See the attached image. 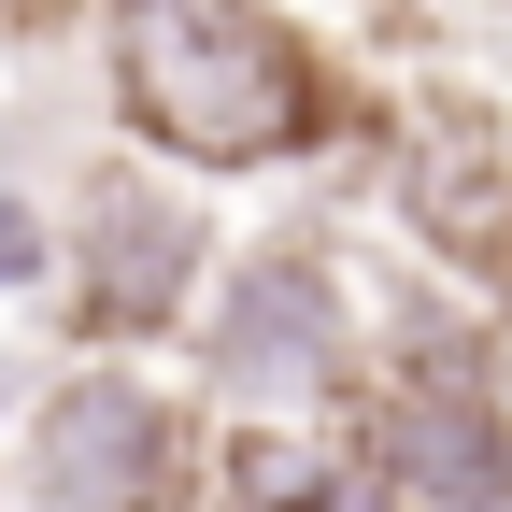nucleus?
<instances>
[{
    "label": "nucleus",
    "mask_w": 512,
    "mask_h": 512,
    "mask_svg": "<svg viewBox=\"0 0 512 512\" xmlns=\"http://www.w3.org/2000/svg\"><path fill=\"white\" fill-rule=\"evenodd\" d=\"M384 200L456 285L512 299V128L484 100H413L399 143H384Z\"/></svg>",
    "instance_id": "423d86ee"
},
{
    "label": "nucleus",
    "mask_w": 512,
    "mask_h": 512,
    "mask_svg": "<svg viewBox=\"0 0 512 512\" xmlns=\"http://www.w3.org/2000/svg\"><path fill=\"white\" fill-rule=\"evenodd\" d=\"M342 427H356V470L399 512H512V384H498L484 342L413 328L399 356H370Z\"/></svg>",
    "instance_id": "20e7f679"
},
{
    "label": "nucleus",
    "mask_w": 512,
    "mask_h": 512,
    "mask_svg": "<svg viewBox=\"0 0 512 512\" xmlns=\"http://www.w3.org/2000/svg\"><path fill=\"white\" fill-rule=\"evenodd\" d=\"M15 484H29L43 512H200V498H214V427L185 413L157 370L86 356V370H57L43 399H29Z\"/></svg>",
    "instance_id": "7ed1b4c3"
},
{
    "label": "nucleus",
    "mask_w": 512,
    "mask_h": 512,
    "mask_svg": "<svg viewBox=\"0 0 512 512\" xmlns=\"http://www.w3.org/2000/svg\"><path fill=\"white\" fill-rule=\"evenodd\" d=\"M72 0H0V43H29V29H57Z\"/></svg>",
    "instance_id": "0eeeda50"
},
{
    "label": "nucleus",
    "mask_w": 512,
    "mask_h": 512,
    "mask_svg": "<svg viewBox=\"0 0 512 512\" xmlns=\"http://www.w3.org/2000/svg\"><path fill=\"white\" fill-rule=\"evenodd\" d=\"M214 228H200V200L143 157V171H100L86 200H72V271H57V313H72V342H100V356H128V342H171L185 313L214 299Z\"/></svg>",
    "instance_id": "39448f33"
},
{
    "label": "nucleus",
    "mask_w": 512,
    "mask_h": 512,
    "mask_svg": "<svg viewBox=\"0 0 512 512\" xmlns=\"http://www.w3.org/2000/svg\"><path fill=\"white\" fill-rule=\"evenodd\" d=\"M200 384L242 399L256 427H313V413H342L370 384L356 285H342V256L313 228H271V242H242L214 271V299H200Z\"/></svg>",
    "instance_id": "f03ea898"
},
{
    "label": "nucleus",
    "mask_w": 512,
    "mask_h": 512,
    "mask_svg": "<svg viewBox=\"0 0 512 512\" xmlns=\"http://www.w3.org/2000/svg\"><path fill=\"white\" fill-rule=\"evenodd\" d=\"M100 72H114V128L200 185L299 171L356 128L342 57L285 0H100Z\"/></svg>",
    "instance_id": "f257e3e1"
}]
</instances>
